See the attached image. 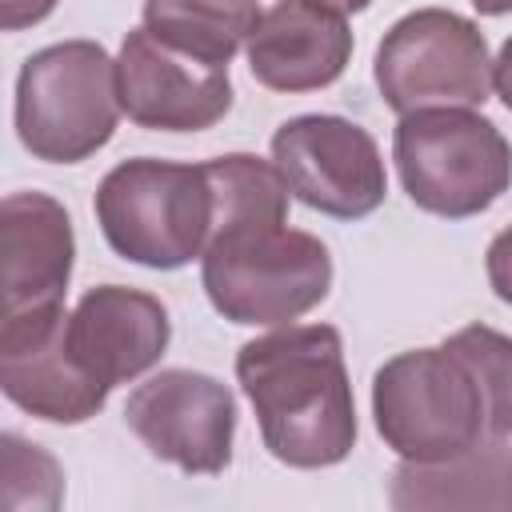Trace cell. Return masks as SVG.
Listing matches in <instances>:
<instances>
[{
	"label": "cell",
	"instance_id": "obj_1",
	"mask_svg": "<svg viewBox=\"0 0 512 512\" xmlns=\"http://www.w3.org/2000/svg\"><path fill=\"white\" fill-rule=\"evenodd\" d=\"M216 220L200 256L208 304L232 324H292L332 288V256L320 236L288 228V184L272 160L228 152L204 160Z\"/></svg>",
	"mask_w": 512,
	"mask_h": 512
},
{
	"label": "cell",
	"instance_id": "obj_2",
	"mask_svg": "<svg viewBox=\"0 0 512 512\" xmlns=\"http://www.w3.org/2000/svg\"><path fill=\"white\" fill-rule=\"evenodd\" d=\"M372 420L400 460H448L512 436V336L468 324L436 348L384 360Z\"/></svg>",
	"mask_w": 512,
	"mask_h": 512
},
{
	"label": "cell",
	"instance_id": "obj_3",
	"mask_svg": "<svg viewBox=\"0 0 512 512\" xmlns=\"http://www.w3.org/2000/svg\"><path fill=\"white\" fill-rule=\"evenodd\" d=\"M236 380L280 464L332 468L356 448V400L332 324H288L240 344Z\"/></svg>",
	"mask_w": 512,
	"mask_h": 512
},
{
	"label": "cell",
	"instance_id": "obj_4",
	"mask_svg": "<svg viewBox=\"0 0 512 512\" xmlns=\"http://www.w3.org/2000/svg\"><path fill=\"white\" fill-rule=\"evenodd\" d=\"M92 212L120 260L176 272L204 256L216 220V192L204 164L136 156L120 160L100 180Z\"/></svg>",
	"mask_w": 512,
	"mask_h": 512
},
{
	"label": "cell",
	"instance_id": "obj_5",
	"mask_svg": "<svg viewBox=\"0 0 512 512\" xmlns=\"http://www.w3.org/2000/svg\"><path fill=\"white\" fill-rule=\"evenodd\" d=\"M116 60L96 40H60L32 52L16 76V136L48 164H80L120 124Z\"/></svg>",
	"mask_w": 512,
	"mask_h": 512
},
{
	"label": "cell",
	"instance_id": "obj_6",
	"mask_svg": "<svg viewBox=\"0 0 512 512\" xmlns=\"http://www.w3.org/2000/svg\"><path fill=\"white\" fill-rule=\"evenodd\" d=\"M392 160L408 200L444 220L480 216L512 188V144L472 108H420L400 116Z\"/></svg>",
	"mask_w": 512,
	"mask_h": 512
},
{
	"label": "cell",
	"instance_id": "obj_7",
	"mask_svg": "<svg viewBox=\"0 0 512 512\" xmlns=\"http://www.w3.org/2000/svg\"><path fill=\"white\" fill-rule=\"evenodd\" d=\"M372 80L396 116L420 108H476L492 92L488 40L476 20L452 8H416L384 32Z\"/></svg>",
	"mask_w": 512,
	"mask_h": 512
},
{
	"label": "cell",
	"instance_id": "obj_8",
	"mask_svg": "<svg viewBox=\"0 0 512 512\" xmlns=\"http://www.w3.org/2000/svg\"><path fill=\"white\" fill-rule=\"evenodd\" d=\"M272 164L288 192L332 220H364L388 196L380 144L368 128L328 112H304L272 132Z\"/></svg>",
	"mask_w": 512,
	"mask_h": 512
},
{
	"label": "cell",
	"instance_id": "obj_9",
	"mask_svg": "<svg viewBox=\"0 0 512 512\" xmlns=\"http://www.w3.org/2000/svg\"><path fill=\"white\" fill-rule=\"evenodd\" d=\"M124 424L156 460L184 476H220L232 464L236 396L208 372L164 368L132 388Z\"/></svg>",
	"mask_w": 512,
	"mask_h": 512
},
{
	"label": "cell",
	"instance_id": "obj_10",
	"mask_svg": "<svg viewBox=\"0 0 512 512\" xmlns=\"http://www.w3.org/2000/svg\"><path fill=\"white\" fill-rule=\"evenodd\" d=\"M64 304L4 312L0 328V388L4 396L36 420L84 424L108 404L100 388L68 352Z\"/></svg>",
	"mask_w": 512,
	"mask_h": 512
},
{
	"label": "cell",
	"instance_id": "obj_11",
	"mask_svg": "<svg viewBox=\"0 0 512 512\" xmlns=\"http://www.w3.org/2000/svg\"><path fill=\"white\" fill-rule=\"evenodd\" d=\"M116 92L128 120L152 132H204L232 108L228 68L168 48L144 24L120 44Z\"/></svg>",
	"mask_w": 512,
	"mask_h": 512
},
{
	"label": "cell",
	"instance_id": "obj_12",
	"mask_svg": "<svg viewBox=\"0 0 512 512\" xmlns=\"http://www.w3.org/2000/svg\"><path fill=\"white\" fill-rule=\"evenodd\" d=\"M64 340L76 364L112 392L116 384H128L160 364L172 340V320L152 292L100 284L88 288L68 312Z\"/></svg>",
	"mask_w": 512,
	"mask_h": 512
},
{
	"label": "cell",
	"instance_id": "obj_13",
	"mask_svg": "<svg viewBox=\"0 0 512 512\" xmlns=\"http://www.w3.org/2000/svg\"><path fill=\"white\" fill-rule=\"evenodd\" d=\"M352 44L344 12L320 0H276L260 12L244 52L252 80L268 92H316L344 76Z\"/></svg>",
	"mask_w": 512,
	"mask_h": 512
},
{
	"label": "cell",
	"instance_id": "obj_14",
	"mask_svg": "<svg viewBox=\"0 0 512 512\" xmlns=\"http://www.w3.org/2000/svg\"><path fill=\"white\" fill-rule=\"evenodd\" d=\"M4 312L64 304L76 236L68 208L48 192H8L0 204Z\"/></svg>",
	"mask_w": 512,
	"mask_h": 512
},
{
	"label": "cell",
	"instance_id": "obj_15",
	"mask_svg": "<svg viewBox=\"0 0 512 512\" xmlns=\"http://www.w3.org/2000/svg\"><path fill=\"white\" fill-rule=\"evenodd\" d=\"M400 512L424 508H512V448L504 440L476 444L448 460H400L388 484Z\"/></svg>",
	"mask_w": 512,
	"mask_h": 512
},
{
	"label": "cell",
	"instance_id": "obj_16",
	"mask_svg": "<svg viewBox=\"0 0 512 512\" xmlns=\"http://www.w3.org/2000/svg\"><path fill=\"white\" fill-rule=\"evenodd\" d=\"M256 20V0H144V28L156 40L216 68H228Z\"/></svg>",
	"mask_w": 512,
	"mask_h": 512
},
{
	"label": "cell",
	"instance_id": "obj_17",
	"mask_svg": "<svg viewBox=\"0 0 512 512\" xmlns=\"http://www.w3.org/2000/svg\"><path fill=\"white\" fill-rule=\"evenodd\" d=\"M4 508L20 512V508H60L64 500V472L56 464L52 452H44L40 444H28L16 432H4Z\"/></svg>",
	"mask_w": 512,
	"mask_h": 512
},
{
	"label": "cell",
	"instance_id": "obj_18",
	"mask_svg": "<svg viewBox=\"0 0 512 512\" xmlns=\"http://www.w3.org/2000/svg\"><path fill=\"white\" fill-rule=\"evenodd\" d=\"M484 268H488V284L496 292V300L512 304V224L500 228L484 252Z\"/></svg>",
	"mask_w": 512,
	"mask_h": 512
},
{
	"label": "cell",
	"instance_id": "obj_19",
	"mask_svg": "<svg viewBox=\"0 0 512 512\" xmlns=\"http://www.w3.org/2000/svg\"><path fill=\"white\" fill-rule=\"evenodd\" d=\"M60 0H0V24L8 32H20V28H32L40 20H48L56 12Z\"/></svg>",
	"mask_w": 512,
	"mask_h": 512
},
{
	"label": "cell",
	"instance_id": "obj_20",
	"mask_svg": "<svg viewBox=\"0 0 512 512\" xmlns=\"http://www.w3.org/2000/svg\"><path fill=\"white\" fill-rule=\"evenodd\" d=\"M492 88H496V96L504 100V108L512 112V36L500 44V52H496V60H492Z\"/></svg>",
	"mask_w": 512,
	"mask_h": 512
},
{
	"label": "cell",
	"instance_id": "obj_21",
	"mask_svg": "<svg viewBox=\"0 0 512 512\" xmlns=\"http://www.w3.org/2000/svg\"><path fill=\"white\" fill-rule=\"evenodd\" d=\"M472 8L480 16H508L512 12V0H472Z\"/></svg>",
	"mask_w": 512,
	"mask_h": 512
},
{
	"label": "cell",
	"instance_id": "obj_22",
	"mask_svg": "<svg viewBox=\"0 0 512 512\" xmlns=\"http://www.w3.org/2000/svg\"><path fill=\"white\" fill-rule=\"evenodd\" d=\"M320 4H328V8H336V12H344V16H348V12H364L372 0H320Z\"/></svg>",
	"mask_w": 512,
	"mask_h": 512
}]
</instances>
